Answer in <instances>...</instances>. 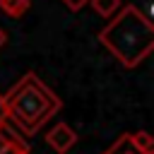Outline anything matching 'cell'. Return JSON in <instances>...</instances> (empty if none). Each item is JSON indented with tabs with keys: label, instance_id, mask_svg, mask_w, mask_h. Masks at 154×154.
<instances>
[{
	"label": "cell",
	"instance_id": "cell-7",
	"mask_svg": "<svg viewBox=\"0 0 154 154\" xmlns=\"http://www.w3.org/2000/svg\"><path fill=\"white\" fill-rule=\"evenodd\" d=\"M89 0H65V5L70 7V10H79V7H84Z\"/></svg>",
	"mask_w": 154,
	"mask_h": 154
},
{
	"label": "cell",
	"instance_id": "cell-3",
	"mask_svg": "<svg viewBox=\"0 0 154 154\" xmlns=\"http://www.w3.org/2000/svg\"><path fill=\"white\" fill-rule=\"evenodd\" d=\"M46 142L58 152V154H65L75 142H77V135L72 132V128L70 125H65V123H58L48 135H46Z\"/></svg>",
	"mask_w": 154,
	"mask_h": 154
},
{
	"label": "cell",
	"instance_id": "cell-4",
	"mask_svg": "<svg viewBox=\"0 0 154 154\" xmlns=\"http://www.w3.org/2000/svg\"><path fill=\"white\" fill-rule=\"evenodd\" d=\"M128 140H130V144H132L140 154H152V149H154L152 135H149V132H144V130H137V132H135V135H130Z\"/></svg>",
	"mask_w": 154,
	"mask_h": 154
},
{
	"label": "cell",
	"instance_id": "cell-2",
	"mask_svg": "<svg viewBox=\"0 0 154 154\" xmlns=\"http://www.w3.org/2000/svg\"><path fill=\"white\" fill-rule=\"evenodd\" d=\"M2 103H5V113L24 135H34L63 106L60 99L34 72H26L19 79V84L12 87L2 96Z\"/></svg>",
	"mask_w": 154,
	"mask_h": 154
},
{
	"label": "cell",
	"instance_id": "cell-8",
	"mask_svg": "<svg viewBox=\"0 0 154 154\" xmlns=\"http://www.w3.org/2000/svg\"><path fill=\"white\" fill-rule=\"evenodd\" d=\"M5 118H7V113H5V103H2V96H0V125H5Z\"/></svg>",
	"mask_w": 154,
	"mask_h": 154
},
{
	"label": "cell",
	"instance_id": "cell-1",
	"mask_svg": "<svg viewBox=\"0 0 154 154\" xmlns=\"http://www.w3.org/2000/svg\"><path fill=\"white\" fill-rule=\"evenodd\" d=\"M99 41L125 67H135L154 48V26L142 10H137L135 5H125L118 17L106 29H101Z\"/></svg>",
	"mask_w": 154,
	"mask_h": 154
},
{
	"label": "cell",
	"instance_id": "cell-6",
	"mask_svg": "<svg viewBox=\"0 0 154 154\" xmlns=\"http://www.w3.org/2000/svg\"><path fill=\"white\" fill-rule=\"evenodd\" d=\"M89 5L101 17H111L116 14V10H120V0H89Z\"/></svg>",
	"mask_w": 154,
	"mask_h": 154
},
{
	"label": "cell",
	"instance_id": "cell-9",
	"mask_svg": "<svg viewBox=\"0 0 154 154\" xmlns=\"http://www.w3.org/2000/svg\"><path fill=\"white\" fill-rule=\"evenodd\" d=\"M5 41H7V34H5V31H2V29H0V48H2V46H5Z\"/></svg>",
	"mask_w": 154,
	"mask_h": 154
},
{
	"label": "cell",
	"instance_id": "cell-5",
	"mask_svg": "<svg viewBox=\"0 0 154 154\" xmlns=\"http://www.w3.org/2000/svg\"><path fill=\"white\" fill-rule=\"evenodd\" d=\"M0 10L10 17H22L29 10V0H0Z\"/></svg>",
	"mask_w": 154,
	"mask_h": 154
}]
</instances>
